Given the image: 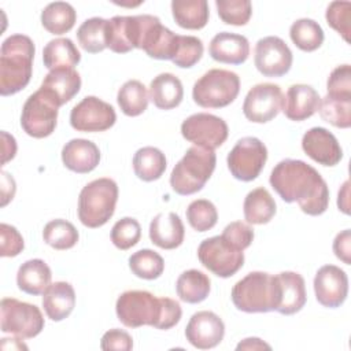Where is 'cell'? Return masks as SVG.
<instances>
[{"mask_svg": "<svg viewBox=\"0 0 351 351\" xmlns=\"http://www.w3.org/2000/svg\"><path fill=\"white\" fill-rule=\"evenodd\" d=\"M269 182L285 203L298 202L307 215H321L329 206V188L322 176L308 163L299 159L278 162Z\"/></svg>", "mask_w": 351, "mask_h": 351, "instance_id": "cell-1", "label": "cell"}, {"mask_svg": "<svg viewBox=\"0 0 351 351\" xmlns=\"http://www.w3.org/2000/svg\"><path fill=\"white\" fill-rule=\"evenodd\" d=\"M36 47L25 34H11L0 48V95H15L27 86L33 73Z\"/></svg>", "mask_w": 351, "mask_h": 351, "instance_id": "cell-2", "label": "cell"}, {"mask_svg": "<svg viewBox=\"0 0 351 351\" xmlns=\"http://www.w3.org/2000/svg\"><path fill=\"white\" fill-rule=\"evenodd\" d=\"M234 307L244 313H269L280 306V282L276 276L251 271L232 288Z\"/></svg>", "mask_w": 351, "mask_h": 351, "instance_id": "cell-3", "label": "cell"}, {"mask_svg": "<svg viewBox=\"0 0 351 351\" xmlns=\"http://www.w3.org/2000/svg\"><path fill=\"white\" fill-rule=\"evenodd\" d=\"M217 163L213 149L193 145L186 149L185 155L173 167L170 174L171 189L181 195L189 196L203 189L210 180Z\"/></svg>", "mask_w": 351, "mask_h": 351, "instance_id": "cell-4", "label": "cell"}, {"mask_svg": "<svg viewBox=\"0 0 351 351\" xmlns=\"http://www.w3.org/2000/svg\"><path fill=\"white\" fill-rule=\"evenodd\" d=\"M118 200V185L103 177L88 182L78 196V218L86 228L103 226L114 215Z\"/></svg>", "mask_w": 351, "mask_h": 351, "instance_id": "cell-5", "label": "cell"}, {"mask_svg": "<svg viewBox=\"0 0 351 351\" xmlns=\"http://www.w3.org/2000/svg\"><path fill=\"white\" fill-rule=\"evenodd\" d=\"M239 92L240 78L236 73L211 69L193 84L192 99L203 108H222L233 103Z\"/></svg>", "mask_w": 351, "mask_h": 351, "instance_id": "cell-6", "label": "cell"}, {"mask_svg": "<svg viewBox=\"0 0 351 351\" xmlns=\"http://www.w3.org/2000/svg\"><path fill=\"white\" fill-rule=\"evenodd\" d=\"M59 107L56 97L40 86L22 107L21 126L23 132L34 138L51 136L56 128Z\"/></svg>", "mask_w": 351, "mask_h": 351, "instance_id": "cell-7", "label": "cell"}, {"mask_svg": "<svg viewBox=\"0 0 351 351\" xmlns=\"http://www.w3.org/2000/svg\"><path fill=\"white\" fill-rule=\"evenodd\" d=\"M160 298L148 291H125L115 303L118 319L126 328H140L144 325L155 328L160 317Z\"/></svg>", "mask_w": 351, "mask_h": 351, "instance_id": "cell-8", "label": "cell"}, {"mask_svg": "<svg viewBox=\"0 0 351 351\" xmlns=\"http://www.w3.org/2000/svg\"><path fill=\"white\" fill-rule=\"evenodd\" d=\"M1 330L21 339H32L44 329V317L36 304L4 298L0 303Z\"/></svg>", "mask_w": 351, "mask_h": 351, "instance_id": "cell-9", "label": "cell"}, {"mask_svg": "<svg viewBox=\"0 0 351 351\" xmlns=\"http://www.w3.org/2000/svg\"><path fill=\"white\" fill-rule=\"evenodd\" d=\"M267 160V148L258 137L240 138L228 154L226 163L230 174L240 181L255 180Z\"/></svg>", "mask_w": 351, "mask_h": 351, "instance_id": "cell-10", "label": "cell"}, {"mask_svg": "<svg viewBox=\"0 0 351 351\" xmlns=\"http://www.w3.org/2000/svg\"><path fill=\"white\" fill-rule=\"evenodd\" d=\"M197 258L207 270L221 278L232 277L244 265V252L233 248L222 236L203 240L197 247Z\"/></svg>", "mask_w": 351, "mask_h": 351, "instance_id": "cell-11", "label": "cell"}, {"mask_svg": "<svg viewBox=\"0 0 351 351\" xmlns=\"http://www.w3.org/2000/svg\"><path fill=\"white\" fill-rule=\"evenodd\" d=\"M181 134L189 143L214 151L226 141L229 129L222 118L207 112H197L181 123Z\"/></svg>", "mask_w": 351, "mask_h": 351, "instance_id": "cell-12", "label": "cell"}, {"mask_svg": "<svg viewBox=\"0 0 351 351\" xmlns=\"http://www.w3.org/2000/svg\"><path fill=\"white\" fill-rule=\"evenodd\" d=\"M117 121L115 110L111 104L96 96H86L77 103L70 112V125L78 132H104Z\"/></svg>", "mask_w": 351, "mask_h": 351, "instance_id": "cell-13", "label": "cell"}, {"mask_svg": "<svg viewBox=\"0 0 351 351\" xmlns=\"http://www.w3.org/2000/svg\"><path fill=\"white\" fill-rule=\"evenodd\" d=\"M282 90L271 82L256 84L245 95L244 117L254 123H266L274 119L282 108Z\"/></svg>", "mask_w": 351, "mask_h": 351, "instance_id": "cell-14", "label": "cell"}, {"mask_svg": "<svg viewBox=\"0 0 351 351\" xmlns=\"http://www.w3.org/2000/svg\"><path fill=\"white\" fill-rule=\"evenodd\" d=\"M293 55L285 41L277 36H267L258 40L255 45L254 63L265 77H282L292 66Z\"/></svg>", "mask_w": 351, "mask_h": 351, "instance_id": "cell-15", "label": "cell"}, {"mask_svg": "<svg viewBox=\"0 0 351 351\" xmlns=\"http://www.w3.org/2000/svg\"><path fill=\"white\" fill-rule=\"evenodd\" d=\"M314 292L317 302L324 307H340L348 295V277L346 271L335 265L319 267L314 277Z\"/></svg>", "mask_w": 351, "mask_h": 351, "instance_id": "cell-16", "label": "cell"}, {"mask_svg": "<svg viewBox=\"0 0 351 351\" xmlns=\"http://www.w3.org/2000/svg\"><path fill=\"white\" fill-rule=\"evenodd\" d=\"M225 336V324L213 311L203 310L195 313L185 328L186 340L199 350L217 347Z\"/></svg>", "mask_w": 351, "mask_h": 351, "instance_id": "cell-17", "label": "cell"}, {"mask_svg": "<svg viewBox=\"0 0 351 351\" xmlns=\"http://www.w3.org/2000/svg\"><path fill=\"white\" fill-rule=\"evenodd\" d=\"M304 154L322 166H336L343 158V149L328 129L315 126L308 129L302 137Z\"/></svg>", "mask_w": 351, "mask_h": 351, "instance_id": "cell-18", "label": "cell"}, {"mask_svg": "<svg viewBox=\"0 0 351 351\" xmlns=\"http://www.w3.org/2000/svg\"><path fill=\"white\" fill-rule=\"evenodd\" d=\"M318 92L306 84L291 85L282 99V112L291 121L300 122L313 117L319 108Z\"/></svg>", "mask_w": 351, "mask_h": 351, "instance_id": "cell-19", "label": "cell"}, {"mask_svg": "<svg viewBox=\"0 0 351 351\" xmlns=\"http://www.w3.org/2000/svg\"><path fill=\"white\" fill-rule=\"evenodd\" d=\"M208 53L219 63L241 64L248 59L250 43L245 36L221 32L211 38Z\"/></svg>", "mask_w": 351, "mask_h": 351, "instance_id": "cell-20", "label": "cell"}, {"mask_svg": "<svg viewBox=\"0 0 351 351\" xmlns=\"http://www.w3.org/2000/svg\"><path fill=\"white\" fill-rule=\"evenodd\" d=\"M62 162L74 173H90L100 162L99 147L90 140L73 138L62 148Z\"/></svg>", "mask_w": 351, "mask_h": 351, "instance_id": "cell-21", "label": "cell"}, {"mask_svg": "<svg viewBox=\"0 0 351 351\" xmlns=\"http://www.w3.org/2000/svg\"><path fill=\"white\" fill-rule=\"evenodd\" d=\"M185 237V228L178 214L159 213L149 223L151 241L163 250H174L180 247Z\"/></svg>", "mask_w": 351, "mask_h": 351, "instance_id": "cell-22", "label": "cell"}, {"mask_svg": "<svg viewBox=\"0 0 351 351\" xmlns=\"http://www.w3.org/2000/svg\"><path fill=\"white\" fill-rule=\"evenodd\" d=\"M277 278L281 300L276 311L282 315H292L300 311L307 299L304 278L296 271H281L277 274Z\"/></svg>", "mask_w": 351, "mask_h": 351, "instance_id": "cell-23", "label": "cell"}, {"mask_svg": "<svg viewBox=\"0 0 351 351\" xmlns=\"http://www.w3.org/2000/svg\"><path fill=\"white\" fill-rule=\"evenodd\" d=\"M43 307L47 317L55 322L67 318L75 307V292L71 284L56 281L43 293Z\"/></svg>", "mask_w": 351, "mask_h": 351, "instance_id": "cell-24", "label": "cell"}, {"mask_svg": "<svg viewBox=\"0 0 351 351\" xmlns=\"http://www.w3.org/2000/svg\"><path fill=\"white\" fill-rule=\"evenodd\" d=\"M149 99L160 110H171L184 99L181 80L171 73L158 74L149 84Z\"/></svg>", "mask_w": 351, "mask_h": 351, "instance_id": "cell-25", "label": "cell"}, {"mask_svg": "<svg viewBox=\"0 0 351 351\" xmlns=\"http://www.w3.org/2000/svg\"><path fill=\"white\" fill-rule=\"evenodd\" d=\"M52 273L43 259H29L23 262L16 273L18 288L27 295H41L51 285Z\"/></svg>", "mask_w": 351, "mask_h": 351, "instance_id": "cell-26", "label": "cell"}, {"mask_svg": "<svg viewBox=\"0 0 351 351\" xmlns=\"http://www.w3.org/2000/svg\"><path fill=\"white\" fill-rule=\"evenodd\" d=\"M41 88L51 92L56 97L59 106H63L80 92L81 77L74 69H55L44 77Z\"/></svg>", "mask_w": 351, "mask_h": 351, "instance_id": "cell-27", "label": "cell"}, {"mask_svg": "<svg viewBox=\"0 0 351 351\" xmlns=\"http://www.w3.org/2000/svg\"><path fill=\"white\" fill-rule=\"evenodd\" d=\"M276 202L263 186L255 188L247 193L243 204L244 219L251 225H263L276 215Z\"/></svg>", "mask_w": 351, "mask_h": 351, "instance_id": "cell-28", "label": "cell"}, {"mask_svg": "<svg viewBox=\"0 0 351 351\" xmlns=\"http://www.w3.org/2000/svg\"><path fill=\"white\" fill-rule=\"evenodd\" d=\"M171 14L180 27L199 30L208 22V3L206 0H173Z\"/></svg>", "mask_w": 351, "mask_h": 351, "instance_id": "cell-29", "label": "cell"}, {"mask_svg": "<svg viewBox=\"0 0 351 351\" xmlns=\"http://www.w3.org/2000/svg\"><path fill=\"white\" fill-rule=\"evenodd\" d=\"M81 60V53L75 44L67 38H53L43 49L44 66L51 71L60 67L74 69Z\"/></svg>", "mask_w": 351, "mask_h": 351, "instance_id": "cell-30", "label": "cell"}, {"mask_svg": "<svg viewBox=\"0 0 351 351\" xmlns=\"http://www.w3.org/2000/svg\"><path fill=\"white\" fill-rule=\"evenodd\" d=\"M211 289V281L207 274L197 269H189L182 271L176 282V291L178 298L191 304L203 302Z\"/></svg>", "mask_w": 351, "mask_h": 351, "instance_id": "cell-31", "label": "cell"}, {"mask_svg": "<svg viewBox=\"0 0 351 351\" xmlns=\"http://www.w3.org/2000/svg\"><path fill=\"white\" fill-rule=\"evenodd\" d=\"M77 21V12L70 3L53 1L41 11V25L51 34H64L70 32Z\"/></svg>", "mask_w": 351, "mask_h": 351, "instance_id": "cell-32", "label": "cell"}, {"mask_svg": "<svg viewBox=\"0 0 351 351\" xmlns=\"http://www.w3.org/2000/svg\"><path fill=\"white\" fill-rule=\"evenodd\" d=\"M167 166L165 154L155 147H143L136 151L133 156L134 174L145 181H156L162 177Z\"/></svg>", "mask_w": 351, "mask_h": 351, "instance_id": "cell-33", "label": "cell"}, {"mask_svg": "<svg viewBox=\"0 0 351 351\" xmlns=\"http://www.w3.org/2000/svg\"><path fill=\"white\" fill-rule=\"evenodd\" d=\"M148 92L138 80L126 81L118 90L117 101L121 111L128 117H138L148 107Z\"/></svg>", "mask_w": 351, "mask_h": 351, "instance_id": "cell-34", "label": "cell"}, {"mask_svg": "<svg viewBox=\"0 0 351 351\" xmlns=\"http://www.w3.org/2000/svg\"><path fill=\"white\" fill-rule=\"evenodd\" d=\"M289 37L299 49L313 52L322 45L325 34L318 22L310 18H300L291 25Z\"/></svg>", "mask_w": 351, "mask_h": 351, "instance_id": "cell-35", "label": "cell"}, {"mask_svg": "<svg viewBox=\"0 0 351 351\" xmlns=\"http://www.w3.org/2000/svg\"><path fill=\"white\" fill-rule=\"evenodd\" d=\"M107 19L93 16L84 21L77 29V40L81 48L89 53H99L107 48L106 44Z\"/></svg>", "mask_w": 351, "mask_h": 351, "instance_id": "cell-36", "label": "cell"}, {"mask_svg": "<svg viewBox=\"0 0 351 351\" xmlns=\"http://www.w3.org/2000/svg\"><path fill=\"white\" fill-rule=\"evenodd\" d=\"M43 239L53 250L62 251V250L73 248L77 244L80 234L71 222L58 218V219L49 221L44 226Z\"/></svg>", "mask_w": 351, "mask_h": 351, "instance_id": "cell-37", "label": "cell"}, {"mask_svg": "<svg viewBox=\"0 0 351 351\" xmlns=\"http://www.w3.org/2000/svg\"><path fill=\"white\" fill-rule=\"evenodd\" d=\"M129 269L143 280H156L165 270L163 258L152 250H140L129 256Z\"/></svg>", "mask_w": 351, "mask_h": 351, "instance_id": "cell-38", "label": "cell"}, {"mask_svg": "<svg viewBox=\"0 0 351 351\" xmlns=\"http://www.w3.org/2000/svg\"><path fill=\"white\" fill-rule=\"evenodd\" d=\"M186 219L192 229L207 232L213 229L218 221L217 207L207 199H196L186 208Z\"/></svg>", "mask_w": 351, "mask_h": 351, "instance_id": "cell-39", "label": "cell"}, {"mask_svg": "<svg viewBox=\"0 0 351 351\" xmlns=\"http://www.w3.org/2000/svg\"><path fill=\"white\" fill-rule=\"evenodd\" d=\"M318 112L325 122L335 128L347 129L351 126V100H337L325 96L321 99Z\"/></svg>", "mask_w": 351, "mask_h": 351, "instance_id": "cell-40", "label": "cell"}, {"mask_svg": "<svg viewBox=\"0 0 351 351\" xmlns=\"http://www.w3.org/2000/svg\"><path fill=\"white\" fill-rule=\"evenodd\" d=\"M215 7L221 21L226 25L244 26L252 15V4L248 0H217Z\"/></svg>", "mask_w": 351, "mask_h": 351, "instance_id": "cell-41", "label": "cell"}, {"mask_svg": "<svg viewBox=\"0 0 351 351\" xmlns=\"http://www.w3.org/2000/svg\"><path fill=\"white\" fill-rule=\"evenodd\" d=\"M203 51L204 47L199 37L178 34L177 49L171 62L181 69H189L202 59Z\"/></svg>", "mask_w": 351, "mask_h": 351, "instance_id": "cell-42", "label": "cell"}, {"mask_svg": "<svg viewBox=\"0 0 351 351\" xmlns=\"http://www.w3.org/2000/svg\"><path fill=\"white\" fill-rule=\"evenodd\" d=\"M141 237V226L137 219L132 217H125L117 221L111 229L112 244L122 251L134 247Z\"/></svg>", "mask_w": 351, "mask_h": 351, "instance_id": "cell-43", "label": "cell"}, {"mask_svg": "<svg viewBox=\"0 0 351 351\" xmlns=\"http://www.w3.org/2000/svg\"><path fill=\"white\" fill-rule=\"evenodd\" d=\"M106 44L115 53H126L132 51V45L128 38V27H126V16H112L107 19L106 26Z\"/></svg>", "mask_w": 351, "mask_h": 351, "instance_id": "cell-44", "label": "cell"}, {"mask_svg": "<svg viewBox=\"0 0 351 351\" xmlns=\"http://www.w3.org/2000/svg\"><path fill=\"white\" fill-rule=\"evenodd\" d=\"M326 96L337 100H351V66L340 64L332 70L326 81Z\"/></svg>", "mask_w": 351, "mask_h": 351, "instance_id": "cell-45", "label": "cell"}, {"mask_svg": "<svg viewBox=\"0 0 351 351\" xmlns=\"http://www.w3.org/2000/svg\"><path fill=\"white\" fill-rule=\"evenodd\" d=\"M328 25L335 29L346 43H350V19H351V3L350 1H332L325 14Z\"/></svg>", "mask_w": 351, "mask_h": 351, "instance_id": "cell-46", "label": "cell"}, {"mask_svg": "<svg viewBox=\"0 0 351 351\" xmlns=\"http://www.w3.org/2000/svg\"><path fill=\"white\" fill-rule=\"evenodd\" d=\"M221 236L233 248L239 251H244L251 245L254 240V229L250 226V223L234 221L225 226Z\"/></svg>", "mask_w": 351, "mask_h": 351, "instance_id": "cell-47", "label": "cell"}, {"mask_svg": "<svg viewBox=\"0 0 351 351\" xmlns=\"http://www.w3.org/2000/svg\"><path fill=\"white\" fill-rule=\"evenodd\" d=\"M0 255L4 258L16 256L25 248L22 234L16 230V228L8 223L0 225Z\"/></svg>", "mask_w": 351, "mask_h": 351, "instance_id": "cell-48", "label": "cell"}, {"mask_svg": "<svg viewBox=\"0 0 351 351\" xmlns=\"http://www.w3.org/2000/svg\"><path fill=\"white\" fill-rule=\"evenodd\" d=\"M160 303H162V308H160V317L159 321L156 324V329H162V330H167L173 326H176L182 315V310L181 306L177 300L170 299V298H160Z\"/></svg>", "mask_w": 351, "mask_h": 351, "instance_id": "cell-49", "label": "cell"}, {"mask_svg": "<svg viewBox=\"0 0 351 351\" xmlns=\"http://www.w3.org/2000/svg\"><path fill=\"white\" fill-rule=\"evenodd\" d=\"M100 348L104 351H110V350L130 351L133 348V339L126 330L114 328L107 330L103 335L100 340Z\"/></svg>", "mask_w": 351, "mask_h": 351, "instance_id": "cell-50", "label": "cell"}, {"mask_svg": "<svg viewBox=\"0 0 351 351\" xmlns=\"http://www.w3.org/2000/svg\"><path fill=\"white\" fill-rule=\"evenodd\" d=\"M333 252L346 265H351V232L344 229L336 234L333 240Z\"/></svg>", "mask_w": 351, "mask_h": 351, "instance_id": "cell-51", "label": "cell"}, {"mask_svg": "<svg viewBox=\"0 0 351 351\" xmlns=\"http://www.w3.org/2000/svg\"><path fill=\"white\" fill-rule=\"evenodd\" d=\"M15 189L16 186L14 178L8 173L1 171V207H4L10 200H12Z\"/></svg>", "mask_w": 351, "mask_h": 351, "instance_id": "cell-52", "label": "cell"}, {"mask_svg": "<svg viewBox=\"0 0 351 351\" xmlns=\"http://www.w3.org/2000/svg\"><path fill=\"white\" fill-rule=\"evenodd\" d=\"M1 137H3V160H1V163L4 165L7 160H10L15 156L16 143H15V138L4 130L1 132Z\"/></svg>", "mask_w": 351, "mask_h": 351, "instance_id": "cell-53", "label": "cell"}, {"mask_svg": "<svg viewBox=\"0 0 351 351\" xmlns=\"http://www.w3.org/2000/svg\"><path fill=\"white\" fill-rule=\"evenodd\" d=\"M236 350H271V347L258 337H247L236 346Z\"/></svg>", "mask_w": 351, "mask_h": 351, "instance_id": "cell-54", "label": "cell"}, {"mask_svg": "<svg viewBox=\"0 0 351 351\" xmlns=\"http://www.w3.org/2000/svg\"><path fill=\"white\" fill-rule=\"evenodd\" d=\"M348 196H350V181H344L341 188L339 189L337 195V207L341 213L350 214V203H348Z\"/></svg>", "mask_w": 351, "mask_h": 351, "instance_id": "cell-55", "label": "cell"}]
</instances>
